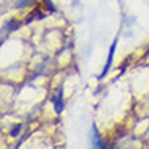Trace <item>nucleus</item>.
Segmentation results:
<instances>
[{
	"mask_svg": "<svg viewBox=\"0 0 149 149\" xmlns=\"http://www.w3.org/2000/svg\"><path fill=\"white\" fill-rule=\"evenodd\" d=\"M115 47H117V41H113V44H112V47H110V52H109V58H107V63H105V68H104V71L101 73V76H99V78H104L105 74H107L109 68H110V65H112V60H113V52H115Z\"/></svg>",
	"mask_w": 149,
	"mask_h": 149,
	"instance_id": "f257e3e1",
	"label": "nucleus"
},
{
	"mask_svg": "<svg viewBox=\"0 0 149 149\" xmlns=\"http://www.w3.org/2000/svg\"><path fill=\"white\" fill-rule=\"evenodd\" d=\"M93 146L94 148H104V143L101 141V138H99V133H97L96 125H93Z\"/></svg>",
	"mask_w": 149,
	"mask_h": 149,
	"instance_id": "f03ea898",
	"label": "nucleus"
},
{
	"mask_svg": "<svg viewBox=\"0 0 149 149\" xmlns=\"http://www.w3.org/2000/svg\"><path fill=\"white\" fill-rule=\"evenodd\" d=\"M54 104H55V110L57 112H62V109H63V102H62V91H58V94L54 97Z\"/></svg>",
	"mask_w": 149,
	"mask_h": 149,
	"instance_id": "7ed1b4c3",
	"label": "nucleus"
}]
</instances>
